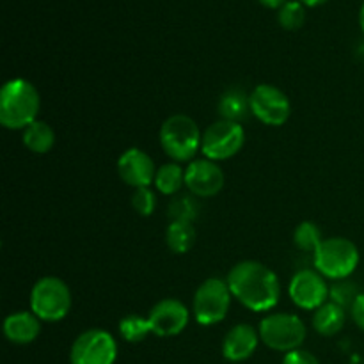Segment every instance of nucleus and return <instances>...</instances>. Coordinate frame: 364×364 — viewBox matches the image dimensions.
<instances>
[{
	"label": "nucleus",
	"mask_w": 364,
	"mask_h": 364,
	"mask_svg": "<svg viewBox=\"0 0 364 364\" xmlns=\"http://www.w3.org/2000/svg\"><path fill=\"white\" fill-rule=\"evenodd\" d=\"M347 322V309L338 306L336 302L327 301L326 304L320 306L315 313H313V329L320 334V336H336Z\"/></svg>",
	"instance_id": "obj_17"
},
{
	"label": "nucleus",
	"mask_w": 364,
	"mask_h": 364,
	"mask_svg": "<svg viewBox=\"0 0 364 364\" xmlns=\"http://www.w3.org/2000/svg\"><path fill=\"white\" fill-rule=\"evenodd\" d=\"M251 112V105H249V95H245L240 89H228L219 100V114L220 119L235 121L240 123L242 119L247 117Z\"/></svg>",
	"instance_id": "obj_19"
},
{
	"label": "nucleus",
	"mask_w": 364,
	"mask_h": 364,
	"mask_svg": "<svg viewBox=\"0 0 364 364\" xmlns=\"http://www.w3.org/2000/svg\"><path fill=\"white\" fill-rule=\"evenodd\" d=\"M259 333L251 323H237L223 340V355L231 363H242L251 358L259 345Z\"/></svg>",
	"instance_id": "obj_15"
},
{
	"label": "nucleus",
	"mask_w": 364,
	"mask_h": 364,
	"mask_svg": "<svg viewBox=\"0 0 364 364\" xmlns=\"http://www.w3.org/2000/svg\"><path fill=\"white\" fill-rule=\"evenodd\" d=\"M41 334V320L32 311L11 313L4 320V336L14 345H28Z\"/></svg>",
	"instance_id": "obj_16"
},
{
	"label": "nucleus",
	"mask_w": 364,
	"mask_h": 364,
	"mask_svg": "<svg viewBox=\"0 0 364 364\" xmlns=\"http://www.w3.org/2000/svg\"><path fill=\"white\" fill-rule=\"evenodd\" d=\"M350 315L352 320L355 322V326L361 331H364V294H359L358 297H355L354 304H352L350 308Z\"/></svg>",
	"instance_id": "obj_29"
},
{
	"label": "nucleus",
	"mask_w": 364,
	"mask_h": 364,
	"mask_svg": "<svg viewBox=\"0 0 364 364\" xmlns=\"http://www.w3.org/2000/svg\"><path fill=\"white\" fill-rule=\"evenodd\" d=\"M116 359L117 343L109 331L87 329L71 345V364H114Z\"/></svg>",
	"instance_id": "obj_9"
},
{
	"label": "nucleus",
	"mask_w": 364,
	"mask_h": 364,
	"mask_svg": "<svg viewBox=\"0 0 364 364\" xmlns=\"http://www.w3.org/2000/svg\"><path fill=\"white\" fill-rule=\"evenodd\" d=\"M41 98L32 82L25 78H11L0 89V123L7 130L23 132L38 121Z\"/></svg>",
	"instance_id": "obj_2"
},
{
	"label": "nucleus",
	"mask_w": 364,
	"mask_h": 364,
	"mask_svg": "<svg viewBox=\"0 0 364 364\" xmlns=\"http://www.w3.org/2000/svg\"><path fill=\"white\" fill-rule=\"evenodd\" d=\"M277 21L284 31H299L306 21V6L299 0H288L277 9Z\"/></svg>",
	"instance_id": "obj_24"
},
{
	"label": "nucleus",
	"mask_w": 364,
	"mask_h": 364,
	"mask_svg": "<svg viewBox=\"0 0 364 364\" xmlns=\"http://www.w3.org/2000/svg\"><path fill=\"white\" fill-rule=\"evenodd\" d=\"M331 287L316 269L299 270L288 284V295L297 308L316 311L329 301Z\"/></svg>",
	"instance_id": "obj_11"
},
{
	"label": "nucleus",
	"mask_w": 364,
	"mask_h": 364,
	"mask_svg": "<svg viewBox=\"0 0 364 364\" xmlns=\"http://www.w3.org/2000/svg\"><path fill=\"white\" fill-rule=\"evenodd\" d=\"M245 144V130L240 123L219 119L203 132L201 153L213 162L233 159Z\"/></svg>",
	"instance_id": "obj_8"
},
{
	"label": "nucleus",
	"mask_w": 364,
	"mask_h": 364,
	"mask_svg": "<svg viewBox=\"0 0 364 364\" xmlns=\"http://www.w3.org/2000/svg\"><path fill=\"white\" fill-rule=\"evenodd\" d=\"M359 258V249L354 242L345 237H331L316 249L313 263L326 279L345 281L355 272Z\"/></svg>",
	"instance_id": "obj_4"
},
{
	"label": "nucleus",
	"mask_w": 364,
	"mask_h": 364,
	"mask_svg": "<svg viewBox=\"0 0 364 364\" xmlns=\"http://www.w3.org/2000/svg\"><path fill=\"white\" fill-rule=\"evenodd\" d=\"M359 25H361V31H363V34H364V2H363V6H361V11H359Z\"/></svg>",
	"instance_id": "obj_32"
},
{
	"label": "nucleus",
	"mask_w": 364,
	"mask_h": 364,
	"mask_svg": "<svg viewBox=\"0 0 364 364\" xmlns=\"http://www.w3.org/2000/svg\"><path fill=\"white\" fill-rule=\"evenodd\" d=\"M153 334L159 338L178 336L183 333L191 320V311L180 299H162L151 308L148 315Z\"/></svg>",
	"instance_id": "obj_12"
},
{
	"label": "nucleus",
	"mask_w": 364,
	"mask_h": 364,
	"mask_svg": "<svg viewBox=\"0 0 364 364\" xmlns=\"http://www.w3.org/2000/svg\"><path fill=\"white\" fill-rule=\"evenodd\" d=\"M21 141L28 151L36 155H46L55 146V132L46 121L38 119L25 128Z\"/></svg>",
	"instance_id": "obj_18"
},
{
	"label": "nucleus",
	"mask_w": 364,
	"mask_h": 364,
	"mask_svg": "<svg viewBox=\"0 0 364 364\" xmlns=\"http://www.w3.org/2000/svg\"><path fill=\"white\" fill-rule=\"evenodd\" d=\"M160 146L173 162H192L201 151L203 134L198 123L187 114H173L162 123L159 132Z\"/></svg>",
	"instance_id": "obj_3"
},
{
	"label": "nucleus",
	"mask_w": 364,
	"mask_h": 364,
	"mask_svg": "<svg viewBox=\"0 0 364 364\" xmlns=\"http://www.w3.org/2000/svg\"><path fill=\"white\" fill-rule=\"evenodd\" d=\"M117 174L128 187H151L156 176V166L144 149L130 148L121 153L117 160Z\"/></svg>",
	"instance_id": "obj_14"
},
{
	"label": "nucleus",
	"mask_w": 364,
	"mask_h": 364,
	"mask_svg": "<svg viewBox=\"0 0 364 364\" xmlns=\"http://www.w3.org/2000/svg\"><path fill=\"white\" fill-rule=\"evenodd\" d=\"M231 294L228 281L220 277H208L199 284L192 301V313L199 326H217L228 316L231 308Z\"/></svg>",
	"instance_id": "obj_7"
},
{
	"label": "nucleus",
	"mask_w": 364,
	"mask_h": 364,
	"mask_svg": "<svg viewBox=\"0 0 364 364\" xmlns=\"http://www.w3.org/2000/svg\"><path fill=\"white\" fill-rule=\"evenodd\" d=\"M224 171L213 160L196 159L185 169V187L196 198H213L224 187Z\"/></svg>",
	"instance_id": "obj_13"
},
{
	"label": "nucleus",
	"mask_w": 364,
	"mask_h": 364,
	"mask_svg": "<svg viewBox=\"0 0 364 364\" xmlns=\"http://www.w3.org/2000/svg\"><path fill=\"white\" fill-rule=\"evenodd\" d=\"M281 364H320V361L311 354V352L297 348V350H291L288 352V354H284L283 363Z\"/></svg>",
	"instance_id": "obj_28"
},
{
	"label": "nucleus",
	"mask_w": 364,
	"mask_h": 364,
	"mask_svg": "<svg viewBox=\"0 0 364 364\" xmlns=\"http://www.w3.org/2000/svg\"><path fill=\"white\" fill-rule=\"evenodd\" d=\"M263 7H269V9H279L281 6L288 2V0H258Z\"/></svg>",
	"instance_id": "obj_30"
},
{
	"label": "nucleus",
	"mask_w": 364,
	"mask_h": 364,
	"mask_svg": "<svg viewBox=\"0 0 364 364\" xmlns=\"http://www.w3.org/2000/svg\"><path fill=\"white\" fill-rule=\"evenodd\" d=\"M199 213V203L196 201V196H176L169 203L167 215L171 220H183V223H194Z\"/></svg>",
	"instance_id": "obj_25"
},
{
	"label": "nucleus",
	"mask_w": 364,
	"mask_h": 364,
	"mask_svg": "<svg viewBox=\"0 0 364 364\" xmlns=\"http://www.w3.org/2000/svg\"><path fill=\"white\" fill-rule=\"evenodd\" d=\"M259 340L276 352L297 350L308 336L304 322L294 313H270L258 326Z\"/></svg>",
	"instance_id": "obj_6"
},
{
	"label": "nucleus",
	"mask_w": 364,
	"mask_h": 364,
	"mask_svg": "<svg viewBox=\"0 0 364 364\" xmlns=\"http://www.w3.org/2000/svg\"><path fill=\"white\" fill-rule=\"evenodd\" d=\"M156 191L164 196H176L185 185V169L178 162H167L156 169L155 181Z\"/></svg>",
	"instance_id": "obj_21"
},
{
	"label": "nucleus",
	"mask_w": 364,
	"mask_h": 364,
	"mask_svg": "<svg viewBox=\"0 0 364 364\" xmlns=\"http://www.w3.org/2000/svg\"><path fill=\"white\" fill-rule=\"evenodd\" d=\"M301 4H304L306 7H318V6H323V4H327L329 0H299Z\"/></svg>",
	"instance_id": "obj_31"
},
{
	"label": "nucleus",
	"mask_w": 364,
	"mask_h": 364,
	"mask_svg": "<svg viewBox=\"0 0 364 364\" xmlns=\"http://www.w3.org/2000/svg\"><path fill=\"white\" fill-rule=\"evenodd\" d=\"M196 242V228L192 223L171 220L166 230V244L176 255H185Z\"/></svg>",
	"instance_id": "obj_20"
},
{
	"label": "nucleus",
	"mask_w": 364,
	"mask_h": 364,
	"mask_svg": "<svg viewBox=\"0 0 364 364\" xmlns=\"http://www.w3.org/2000/svg\"><path fill=\"white\" fill-rule=\"evenodd\" d=\"M132 206H134L135 212L142 217L153 215L156 208V194L151 187H141L134 188V194H132Z\"/></svg>",
	"instance_id": "obj_26"
},
{
	"label": "nucleus",
	"mask_w": 364,
	"mask_h": 364,
	"mask_svg": "<svg viewBox=\"0 0 364 364\" xmlns=\"http://www.w3.org/2000/svg\"><path fill=\"white\" fill-rule=\"evenodd\" d=\"M323 240H326V238H322L320 228L316 226L315 223H311V220H304V223L299 224L294 231V242L301 251L313 252V255H315L316 249L320 247V244H322Z\"/></svg>",
	"instance_id": "obj_23"
},
{
	"label": "nucleus",
	"mask_w": 364,
	"mask_h": 364,
	"mask_svg": "<svg viewBox=\"0 0 364 364\" xmlns=\"http://www.w3.org/2000/svg\"><path fill=\"white\" fill-rule=\"evenodd\" d=\"M358 295H359L358 290H355V288L352 287L347 279H345V281H338L334 287H331L329 299L333 302H336L338 306H341V308L347 309V308H352V304H354V301Z\"/></svg>",
	"instance_id": "obj_27"
},
{
	"label": "nucleus",
	"mask_w": 364,
	"mask_h": 364,
	"mask_svg": "<svg viewBox=\"0 0 364 364\" xmlns=\"http://www.w3.org/2000/svg\"><path fill=\"white\" fill-rule=\"evenodd\" d=\"M71 290L60 277L46 276L31 290V311L41 322H60L71 309Z\"/></svg>",
	"instance_id": "obj_5"
},
{
	"label": "nucleus",
	"mask_w": 364,
	"mask_h": 364,
	"mask_svg": "<svg viewBox=\"0 0 364 364\" xmlns=\"http://www.w3.org/2000/svg\"><path fill=\"white\" fill-rule=\"evenodd\" d=\"M251 114L269 127H283L291 116L290 98L272 84H259L249 95Z\"/></svg>",
	"instance_id": "obj_10"
},
{
	"label": "nucleus",
	"mask_w": 364,
	"mask_h": 364,
	"mask_svg": "<svg viewBox=\"0 0 364 364\" xmlns=\"http://www.w3.org/2000/svg\"><path fill=\"white\" fill-rule=\"evenodd\" d=\"M119 334L128 343H141L149 334H153V329L148 316L127 315L119 322Z\"/></svg>",
	"instance_id": "obj_22"
},
{
	"label": "nucleus",
	"mask_w": 364,
	"mask_h": 364,
	"mask_svg": "<svg viewBox=\"0 0 364 364\" xmlns=\"http://www.w3.org/2000/svg\"><path fill=\"white\" fill-rule=\"evenodd\" d=\"M233 299L255 313H267L279 304L281 281L272 269L255 259L237 263L228 274Z\"/></svg>",
	"instance_id": "obj_1"
}]
</instances>
